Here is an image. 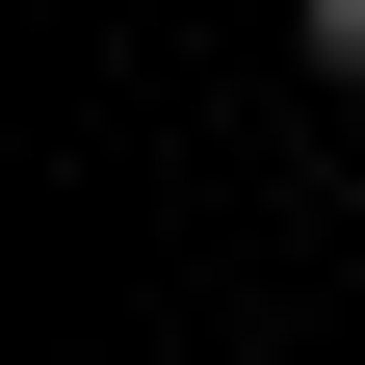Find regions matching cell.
Instances as JSON below:
<instances>
[{"instance_id": "6da1fadb", "label": "cell", "mask_w": 365, "mask_h": 365, "mask_svg": "<svg viewBox=\"0 0 365 365\" xmlns=\"http://www.w3.org/2000/svg\"><path fill=\"white\" fill-rule=\"evenodd\" d=\"M287 53H313V78H339V105H365V0H287Z\"/></svg>"}]
</instances>
